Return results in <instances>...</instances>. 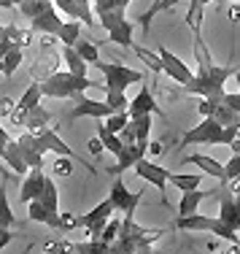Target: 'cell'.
Wrapping results in <instances>:
<instances>
[{"mask_svg":"<svg viewBox=\"0 0 240 254\" xmlns=\"http://www.w3.org/2000/svg\"><path fill=\"white\" fill-rule=\"evenodd\" d=\"M216 192H208V190H189V192H181V203H178V216H187V214H194L197 205H200L205 197H213Z\"/></svg>","mask_w":240,"mask_h":254,"instance_id":"cell-21","label":"cell"},{"mask_svg":"<svg viewBox=\"0 0 240 254\" xmlns=\"http://www.w3.org/2000/svg\"><path fill=\"white\" fill-rule=\"evenodd\" d=\"M133 168H135V173L146 181V184H151V187H157V190H159L162 205H170V203H167V197H165V187H167V176H170V171L162 168V165H157V162H151V160H146V157H141Z\"/></svg>","mask_w":240,"mask_h":254,"instance_id":"cell-8","label":"cell"},{"mask_svg":"<svg viewBox=\"0 0 240 254\" xmlns=\"http://www.w3.org/2000/svg\"><path fill=\"white\" fill-rule=\"evenodd\" d=\"M30 30H33V33H41V35H51V38H57L59 30H62V16H59V11L54 8V3L46 11H41L38 16L30 19Z\"/></svg>","mask_w":240,"mask_h":254,"instance_id":"cell-14","label":"cell"},{"mask_svg":"<svg viewBox=\"0 0 240 254\" xmlns=\"http://www.w3.org/2000/svg\"><path fill=\"white\" fill-rule=\"evenodd\" d=\"M22 60H25V49H8L3 54V70H0V73H3V76H14L16 68L22 65Z\"/></svg>","mask_w":240,"mask_h":254,"instance_id":"cell-36","label":"cell"},{"mask_svg":"<svg viewBox=\"0 0 240 254\" xmlns=\"http://www.w3.org/2000/svg\"><path fill=\"white\" fill-rule=\"evenodd\" d=\"M0 176H3L5 181H11V179H14V173H11V171H5V168H3V162H0Z\"/></svg>","mask_w":240,"mask_h":254,"instance_id":"cell-57","label":"cell"},{"mask_svg":"<svg viewBox=\"0 0 240 254\" xmlns=\"http://www.w3.org/2000/svg\"><path fill=\"white\" fill-rule=\"evenodd\" d=\"M235 78H238V89H240V68L235 70Z\"/></svg>","mask_w":240,"mask_h":254,"instance_id":"cell-61","label":"cell"},{"mask_svg":"<svg viewBox=\"0 0 240 254\" xmlns=\"http://www.w3.org/2000/svg\"><path fill=\"white\" fill-rule=\"evenodd\" d=\"M138 254H159V252L154 249V246H146V249H141V252H138Z\"/></svg>","mask_w":240,"mask_h":254,"instance_id":"cell-60","label":"cell"},{"mask_svg":"<svg viewBox=\"0 0 240 254\" xmlns=\"http://www.w3.org/2000/svg\"><path fill=\"white\" fill-rule=\"evenodd\" d=\"M73 249V244L70 241H46L44 244V252L46 254H68Z\"/></svg>","mask_w":240,"mask_h":254,"instance_id":"cell-45","label":"cell"},{"mask_svg":"<svg viewBox=\"0 0 240 254\" xmlns=\"http://www.w3.org/2000/svg\"><path fill=\"white\" fill-rule=\"evenodd\" d=\"M14 106H16V100H11V98H0V117L8 119V114L14 111Z\"/></svg>","mask_w":240,"mask_h":254,"instance_id":"cell-50","label":"cell"},{"mask_svg":"<svg viewBox=\"0 0 240 254\" xmlns=\"http://www.w3.org/2000/svg\"><path fill=\"white\" fill-rule=\"evenodd\" d=\"M8 141H11V135H8V132H5V130H3V127H0V157H3L5 146H8Z\"/></svg>","mask_w":240,"mask_h":254,"instance_id":"cell-53","label":"cell"},{"mask_svg":"<svg viewBox=\"0 0 240 254\" xmlns=\"http://www.w3.org/2000/svg\"><path fill=\"white\" fill-rule=\"evenodd\" d=\"M176 3H178V0H154V3L148 5V8L143 11L141 16H138V25H141V30L148 35V33H151V22H154V16L162 14V11H170Z\"/></svg>","mask_w":240,"mask_h":254,"instance_id":"cell-22","label":"cell"},{"mask_svg":"<svg viewBox=\"0 0 240 254\" xmlns=\"http://www.w3.org/2000/svg\"><path fill=\"white\" fill-rule=\"evenodd\" d=\"M194 57H197V70L194 76L189 78L187 84H181V89L178 92H173L170 98H208L213 103H221L224 98V81L235 73L238 68H232V65H216L211 52H208L205 41L200 38V33H194Z\"/></svg>","mask_w":240,"mask_h":254,"instance_id":"cell-1","label":"cell"},{"mask_svg":"<svg viewBox=\"0 0 240 254\" xmlns=\"http://www.w3.org/2000/svg\"><path fill=\"white\" fill-rule=\"evenodd\" d=\"M5 184H8V181H3V184H0V227L11 230V227L16 225V216H14V211H11V205H8V195H5Z\"/></svg>","mask_w":240,"mask_h":254,"instance_id":"cell-32","label":"cell"},{"mask_svg":"<svg viewBox=\"0 0 240 254\" xmlns=\"http://www.w3.org/2000/svg\"><path fill=\"white\" fill-rule=\"evenodd\" d=\"M133 52L138 54V57H141V63L146 65V68L151 70V73H162V60H159L154 52H148L146 46H138V44L133 46Z\"/></svg>","mask_w":240,"mask_h":254,"instance_id":"cell-39","label":"cell"},{"mask_svg":"<svg viewBox=\"0 0 240 254\" xmlns=\"http://www.w3.org/2000/svg\"><path fill=\"white\" fill-rule=\"evenodd\" d=\"M79 227V216L76 214H59V233H70V230H76Z\"/></svg>","mask_w":240,"mask_h":254,"instance_id":"cell-48","label":"cell"},{"mask_svg":"<svg viewBox=\"0 0 240 254\" xmlns=\"http://www.w3.org/2000/svg\"><path fill=\"white\" fill-rule=\"evenodd\" d=\"M51 3H54L57 11H65V16L79 19L81 25H87V27H95V22H97L89 0H51Z\"/></svg>","mask_w":240,"mask_h":254,"instance_id":"cell-13","label":"cell"},{"mask_svg":"<svg viewBox=\"0 0 240 254\" xmlns=\"http://www.w3.org/2000/svg\"><path fill=\"white\" fill-rule=\"evenodd\" d=\"M230 19H232V22H240V3H232V8H230Z\"/></svg>","mask_w":240,"mask_h":254,"instance_id":"cell-55","label":"cell"},{"mask_svg":"<svg viewBox=\"0 0 240 254\" xmlns=\"http://www.w3.org/2000/svg\"><path fill=\"white\" fill-rule=\"evenodd\" d=\"M146 146L148 143H130V146H122V152L116 154V162L108 168V173H111V176H122L124 171H130L141 157H146Z\"/></svg>","mask_w":240,"mask_h":254,"instance_id":"cell-15","label":"cell"},{"mask_svg":"<svg viewBox=\"0 0 240 254\" xmlns=\"http://www.w3.org/2000/svg\"><path fill=\"white\" fill-rule=\"evenodd\" d=\"M70 173H73V160L59 154V160H54V176H70Z\"/></svg>","mask_w":240,"mask_h":254,"instance_id":"cell-46","label":"cell"},{"mask_svg":"<svg viewBox=\"0 0 240 254\" xmlns=\"http://www.w3.org/2000/svg\"><path fill=\"white\" fill-rule=\"evenodd\" d=\"M97 138H100V143H103V149H105V152H111L113 157H116L119 152H122V146H124V143L119 141V135H116V132H108V130H105L103 122H97Z\"/></svg>","mask_w":240,"mask_h":254,"instance_id":"cell-34","label":"cell"},{"mask_svg":"<svg viewBox=\"0 0 240 254\" xmlns=\"http://www.w3.org/2000/svg\"><path fill=\"white\" fill-rule=\"evenodd\" d=\"M79 38H81V22L79 19L62 22V30H59L57 41H62V46H73Z\"/></svg>","mask_w":240,"mask_h":254,"instance_id":"cell-33","label":"cell"},{"mask_svg":"<svg viewBox=\"0 0 240 254\" xmlns=\"http://www.w3.org/2000/svg\"><path fill=\"white\" fill-rule=\"evenodd\" d=\"M130 122L135 127V141L138 143H148L151 141V114H138L130 117Z\"/></svg>","mask_w":240,"mask_h":254,"instance_id":"cell-28","label":"cell"},{"mask_svg":"<svg viewBox=\"0 0 240 254\" xmlns=\"http://www.w3.org/2000/svg\"><path fill=\"white\" fill-rule=\"evenodd\" d=\"M95 68L105 76V84H103L105 103L113 111H127L124 89H127L130 84H141L143 78H146V73H141V70H135V68H127V65H122V63H103V60H97Z\"/></svg>","mask_w":240,"mask_h":254,"instance_id":"cell-2","label":"cell"},{"mask_svg":"<svg viewBox=\"0 0 240 254\" xmlns=\"http://www.w3.org/2000/svg\"><path fill=\"white\" fill-rule=\"evenodd\" d=\"M181 162H192V165H197L202 173H208V176H213V179H219L221 184H227V176H224V165H221L219 160H213V157H208V154H189V157H184Z\"/></svg>","mask_w":240,"mask_h":254,"instance_id":"cell-19","label":"cell"},{"mask_svg":"<svg viewBox=\"0 0 240 254\" xmlns=\"http://www.w3.org/2000/svg\"><path fill=\"white\" fill-rule=\"evenodd\" d=\"M16 143H19V152H22V157H25L27 168H44V154H41L38 149L30 143V135H27V132H22V135L16 138Z\"/></svg>","mask_w":240,"mask_h":254,"instance_id":"cell-25","label":"cell"},{"mask_svg":"<svg viewBox=\"0 0 240 254\" xmlns=\"http://www.w3.org/2000/svg\"><path fill=\"white\" fill-rule=\"evenodd\" d=\"M146 152H151V154H162L165 152V146H162L159 141H148V146H146Z\"/></svg>","mask_w":240,"mask_h":254,"instance_id":"cell-54","label":"cell"},{"mask_svg":"<svg viewBox=\"0 0 240 254\" xmlns=\"http://www.w3.org/2000/svg\"><path fill=\"white\" fill-rule=\"evenodd\" d=\"M73 49L79 52V54H81V60H84V63H89V65H95V63L100 60V52H97L100 46H97V44H92V41H87V38H79V41L73 44Z\"/></svg>","mask_w":240,"mask_h":254,"instance_id":"cell-35","label":"cell"},{"mask_svg":"<svg viewBox=\"0 0 240 254\" xmlns=\"http://www.w3.org/2000/svg\"><path fill=\"white\" fill-rule=\"evenodd\" d=\"M111 203H113V211H122L124 216H135V208L138 203L143 200V190L138 192H130L127 187H124V181L119 176H113V184H111Z\"/></svg>","mask_w":240,"mask_h":254,"instance_id":"cell-10","label":"cell"},{"mask_svg":"<svg viewBox=\"0 0 240 254\" xmlns=\"http://www.w3.org/2000/svg\"><path fill=\"white\" fill-rule=\"evenodd\" d=\"M208 3H213V0H192V3H189L187 25H189L192 33H200V30H202V11H205Z\"/></svg>","mask_w":240,"mask_h":254,"instance_id":"cell-27","label":"cell"},{"mask_svg":"<svg viewBox=\"0 0 240 254\" xmlns=\"http://www.w3.org/2000/svg\"><path fill=\"white\" fill-rule=\"evenodd\" d=\"M95 19L103 25V30H108V44H116L122 49H133L135 46L133 41L135 25L124 16V11H108V14H97Z\"/></svg>","mask_w":240,"mask_h":254,"instance_id":"cell-5","label":"cell"},{"mask_svg":"<svg viewBox=\"0 0 240 254\" xmlns=\"http://www.w3.org/2000/svg\"><path fill=\"white\" fill-rule=\"evenodd\" d=\"M157 57L162 60V73L165 76H170L173 81H178V84H187L192 76H194V70L189 68L187 63H184L181 57H176L170 49H165V46H159L157 49Z\"/></svg>","mask_w":240,"mask_h":254,"instance_id":"cell-11","label":"cell"},{"mask_svg":"<svg viewBox=\"0 0 240 254\" xmlns=\"http://www.w3.org/2000/svg\"><path fill=\"white\" fill-rule=\"evenodd\" d=\"M35 200H41L49 211H59V192H57V184H54L49 176H46L44 187H41V195L35 197Z\"/></svg>","mask_w":240,"mask_h":254,"instance_id":"cell-29","label":"cell"},{"mask_svg":"<svg viewBox=\"0 0 240 254\" xmlns=\"http://www.w3.org/2000/svg\"><path fill=\"white\" fill-rule=\"evenodd\" d=\"M41 52H44V54H41V57H38V63L33 65V78H35V81H41V78L51 76L54 70H57L59 60H62L57 52L51 49L49 44H41Z\"/></svg>","mask_w":240,"mask_h":254,"instance_id":"cell-18","label":"cell"},{"mask_svg":"<svg viewBox=\"0 0 240 254\" xmlns=\"http://www.w3.org/2000/svg\"><path fill=\"white\" fill-rule=\"evenodd\" d=\"M227 146L232 149V154H238V152H240V138H235V141H230V143H227Z\"/></svg>","mask_w":240,"mask_h":254,"instance_id":"cell-56","label":"cell"},{"mask_svg":"<svg viewBox=\"0 0 240 254\" xmlns=\"http://www.w3.org/2000/svg\"><path fill=\"white\" fill-rule=\"evenodd\" d=\"M111 114H113V108L108 106L105 100H92V98H87V95H81L79 106H76L65 119H68V122H76V119H84V117H89V119H105V117H111Z\"/></svg>","mask_w":240,"mask_h":254,"instance_id":"cell-12","label":"cell"},{"mask_svg":"<svg viewBox=\"0 0 240 254\" xmlns=\"http://www.w3.org/2000/svg\"><path fill=\"white\" fill-rule=\"evenodd\" d=\"M11 241H14V233H11V230H5V227H0V252H3Z\"/></svg>","mask_w":240,"mask_h":254,"instance_id":"cell-51","label":"cell"},{"mask_svg":"<svg viewBox=\"0 0 240 254\" xmlns=\"http://www.w3.org/2000/svg\"><path fill=\"white\" fill-rule=\"evenodd\" d=\"M59 57H62V63H65V70H70V73H76V76H87V63L81 60V54L76 52L73 46H62Z\"/></svg>","mask_w":240,"mask_h":254,"instance_id":"cell-26","label":"cell"},{"mask_svg":"<svg viewBox=\"0 0 240 254\" xmlns=\"http://www.w3.org/2000/svg\"><path fill=\"white\" fill-rule=\"evenodd\" d=\"M27 132V130H25ZM30 143H33L35 149H38L41 154L46 152H54V154H62V157H70V160H79V154L73 152V149L68 146V143L62 141V138L57 135V130H51L49 125L46 127H38V130H30Z\"/></svg>","mask_w":240,"mask_h":254,"instance_id":"cell-6","label":"cell"},{"mask_svg":"<svg viewBox=\"0 0 240 254\" xmlns=\"http://www.w3.org/2000/svg\"><path fill=\"white\" fill-rule=\"evenodd\" d=\"M111 216H113V203H111V197H105L100 205H95L92 211H87L84 216H79V227H84L89 238L97 241V235L103 233V227L108 225Z\"/></svg>","mask_w":240,"mask_h":254,"instance_id":"cell-9","label":"cell"},{"mask_svg":"<svg viewBox=\"0 0 240 254\" xmlns=\"http://www.w3.org/2000/svg\"><path fill=\"white\" fill-rule=\"evenodd\" d=\"M0 70H3V54H0Z\"/></svg>","mask_w":240,"mask_h":254,"instance_id":"cell-62","label":"cell"},{"mask_svg":"<svg viewBox=\"0 0 240 254\" xmlns=\"http://www.w3.org/2000/svg\"><path fill=\"white\" fill-rule=\"evenodd\" d=\"M49 5H51V0H22L19 11L27 16V19H33V16H38L41 11H46Z\"/></svg>","mask_w":240,"mask_h":254,"instance_id":"cell-42","label":"cell"},{"mask_svg":"<svg viewBox=\"0 0 240 254\" xmlns=\"http://www.w3.org/2000/svg\"><path fill=\"white\" fill-rule=\"evenodd\" d=\"M73 252H79V254H108L111 252V244L89 238V241H84V244H73Z\"/></svg>","mask_w":240,"mask_h":254,"instance_id":"cell-40","label":"cell"},{"mask_svg":"<svg viewBox=\"0 0 240 254\" xmlns=\"http://www.w3.org/2000/svg\"><path fill=\"white\" fill-rule=\"evenodd\" d=\"M127 122H130V114H127V111H113L111 117H105L103 127H105L108 132H116V135H119V130H122Z\"/></svg>","mask_w":240,"mask_h":254,"instance_id":"cell-43","label":"cell"},{"mask_svg":"<svg viewBox=\"0 0 240 254\" xmlns=\"http://www.w3.org/2000/svg\"><path fill=\"white\" fill-rule=\"evenodd\" d=\"M3 160L8 162V168L14 171V176H25V173L30 171L27 162H25V157H22V152H19V143H16V141H8V146H5V152H3Z\"/></svg>","mask_w":240,"mask_h":254,"instance_id":"cell-23","label":"cell"},{"mask_svg":"<svg viewBox=\"0 0 240 254\" xmlns=\"http://www.w3.org/2000/svg\"><path fill=\"white\" fill-rule=\"evenodd\" d=\"M87 146H89V152H92L95 157H100V154L105 152V149H103V143H100V138H89V143H87Z\"/></svg>","mask_w":240,"mask_h":254,"instance_id":"cell-52","label":"cell"},{"mask_svg":"<svg viewBox=\"0 0 240 254\" xmlns=\"http://www.w3.org/2000/svg\"><path fill=\"white\" fill-rule=\"evenodd\" d=\"M224 176H227V181H230V179H240V152H238V154H232L230 160H227V165H224Z\"/></svg>","mask_w":240,"mask_h":254,"instance_id":"cell-47","label":"cell"},{"mask_svg":"<svg viewBox=\"0 0 240 254\" xmlns=\"http://www.w3.org/2000/svg\"><path fill=\"white\" fill-rule=\"evenodd\" d=\"M192 143H208V146H224V127L216 122L213 117H205L197 127L184 132L181 146H192Z\"/></svg>","mask_w":240,"mask_h":254,"instance_id":"cell-7","label":"cell"},{"mask_svg":"<svg viewBox=\"0 0 240 254\" xmlns=\"http://www.w3.org/2000/svg\"><path fill=\"white\" fill-rule=\"evenodd\" d=\"M213 119L219 122L221 127H227V125H240V114L238 111H232L230 106H224V103H216V108H213Z\"/></svg>","mask_w":240,"mask_h":254,"instance_id":"cell-38","label":"cell"},{"mask_svg":"<svg viewBox=\"0 0 240 254\" xmlns=\"http://www.w3.org/2000/svg\"><path fill=\"white\" fill-rule=\"evenodd\" d=\"M41 98H81L87 89H103V84L92 81L87 76H76L70 70H54L51 76L41 78Z\"/></svg>","mask_w":240,"mask_h":254,"instance_id":"cell-3","label":"cell"},{"mask_svg":"<svg viewBox=\"0 0 240 254\" xmlns=\"http://www.w3.org/2000/svg\"><path fill=\"white\" fill-rule=\"evenodd\" d=\"M0 8H16V0H0Z\"/></svg>","mask_w":240,"mask_h":254,"instance_id":"cell-58","label":"cell"},{"mask_svg":"<svg viewBox=\"0 0 240 254\" xmlns=\"http://www.w3.org/2000/svg\"><path fill=\"white\" fill-rule=\"evenodd\" d=\"M44 181H46V173H44V168H30V171L25 173V181H22L19 200H22V203H30V200H35V197L41 195V187H44Z\"/></svg>","mask_w":240,"mask_h":254,"instance_id":"cell-17","label":"cell"},{"mask_svg":"<svg viewBox=\"0 0 240 254\" xmlns=\"http://www.w3.org/2000/svg\"><path fill=\"white\" fill-rule=\"evenodd\" d=\"M41 103V84L38 81H33L27 87V92L22 95L19 100H16V108H22V111H30V108H35Z\"/></svg>","mask_w":240,"mask_h":254,"instance_id":"cell-37","label":"cell"},{"mask_svg":"<svg viewBox=\"0 0 240 254\" xmlns=\"http://www.w3.org/2000/svg\"><path fill=\"white\" fill-rule=\"evenodd\" d=\"M176 230H189V233H211L216 238H224L230 241L232 246H240V235L238 230H232L227 222H221L219 216H202V214H187V216H176L173 222Z\"/></svg>","mask_w":240,"mask_h":254,"instance_id":"cell-4","label":"cell"},{"mask_svg":"<svg viewBox=\"0 0 240 254\" xmlns=\"http://www.w3.org/2000/svg\"><path fill=\"white\" fill-rule=\"evenodd\" d=\"M167 181H170L173 187H178L181 192H189V190H197V187H200L202 176L200 173H170Z\"/></svg>","mask_w":240,"mask_h":254,"instance_id":"cell-31","label":"cell"},{"mask_svg":"<svg viewBox=\"0 0 240 254\" xmlns=\"http://www.w3.org/2000/svg\"><path fill=\"white\" fill-rule=\"evenodd\" d=\"M213 254H240V246H232V249H227V252H213Z\"/></svg>","mask_w":240,"mask_h":254,"instance_id":"cell-59","label":"cell"},{"mask_svg":"<svg viewBox=\"0 0 240 254\" xmlns=\"http://www.w3.org/2000/svg\"><path fill=\"white\" fill-rule=\"evenodd\" d=\"M27 216L33 222H41V225H49L54 230H59V211H49L41 200H30L27 203Z\"/></svg>","mask_w":240,"mask_h":254,"instance_id":"cell-20","label":"cell"},{"mask_svg":"<svg viewBox=\"0 0 240 254\" xmlns=\"http://www.w3.org/2000/svg\"><path fill=\"white\" fill-rule=\"evenodd\" d=\"M5 44L11 49H27L33 44V30H22L16 25H5Z\"/></svg>","mask_w":240,"mask_h":254,"instance_id":"cell-24","label":"cell"},{"mask_svg":"<svg viewBox=\"0 0 240 254\" xmlns=\"http://www.w3.org/2000/svg\"><path fill=\"white\" fill-rule=\"evenodd\" d=\"M130 3H133V0H95L92 11H95V16L108 14V11H127Z\"/></svg>","mask_w":240,"mask_h":254,"instance_id":"cell-41","label":"cell"},{"mask_svg":"<svg viewBox=\"0 0 240 254\" xmlns=\"http://www.w3.org/2000/svg\"><path fill=\"white\" fill-rule=\"evenodd\" d=\"M127 114L130 117H138V114H157V117H162V108L157 106V100H154L151 87L146 84V78L141 81V92L135 95V100L127 103Z\"/></svg>","mask_w":240,"mask_h":254,"instance_id":"cell-16","label":"cell"},{"mask_svg":"<svg viewBox=\"0 0 240 254\" xmlns=\"http://www.w3.org/2000/svg\"><path fill=\"white\" fill-rule=\"evenodd\" d=\"M49 122H51V114L46 111V108L41 106V103H38V106H35V108H30V111H27V119H25V130H27V132H30V130H38V127H46Z\"/></svg>","mask_w":240,"mask_h":254,"instance_id":"cell-30","label":"cell"},{"mask_svg":"<svg viewBox=\"0 0 240 254\" xmlns=\"http://www.w3.org/2000/svg\"><path fill=\"white\" fill-rule=\"evenodd\" d=\"M119 225H122V219H108V225L103 227V233L97 235V241H103V244H113L116 241V235H119Z\"/></svg>","mask_w":240,"mask_h":254,"instance_id":"cell-44","label":"cell"},{"mask_svg":"<svg viewBox=\"0 0 240 254\" xmlns=\"http://www.w3.org/2000/svg\"><path fill=\"white\" fill-rule=\"evenodd\" d=\"M221 103H224V106H230L232 111H238V114H240V92H238V95L224 92V98H221Z\"/></svg>","mask_w":240,"mask_h":254,"instance_id":"cell-49","label":"cell"}]
</instances>
